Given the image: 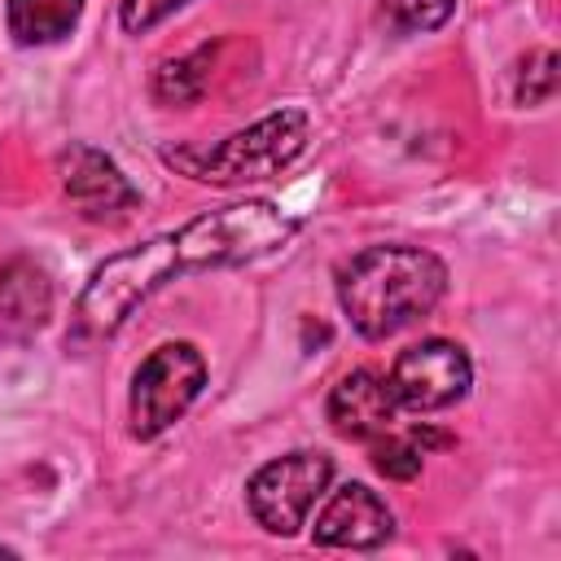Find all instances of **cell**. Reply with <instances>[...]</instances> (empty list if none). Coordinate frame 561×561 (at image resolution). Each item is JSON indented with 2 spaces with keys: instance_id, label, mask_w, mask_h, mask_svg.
<instances>
[{
  "instance_id": "ac0fdd59",
  "label": "cell",
  "mask_w": 561,
  "mask_h": 561,
  "mask_svg": "<svg viewBox=\"0 0 561 561\" xmlns=\"http://www.w3.org/2000/svg\"><path fill=\"white\" fill-rule=\"evenodd\" d=\"M0 557H13V548H4V543H0Z\"/></svg>"
},
{
  "instance_id": "277c9868",
  "label": "cell",
  "mask_w": 561,
  "mask_h": 561,
  "mask_svg": "<svg viewBox=\"0 0 561 561\" xmlns=\"http://www.w3.org/2000/svg\"><path fill=\"white\" fill-rule=\"evenodd\" d=\"M175 232H180L188 272H197V267H237V263L276 254L298 232V219L280 215V206L272 202H232L219 210H202Z\"/></svg>"
},
{
  "instance_id": "52a82bcc",
  "label": "cell",
  "mask_w": 561,
  "mask_h": 561,
  "mask_svg": "<svg viewBox=\"0 0 561 561\" xmlns=\"http://www.w3.org/2000/svg\"><path fill=\"white\" fill-rule=\"evenodd\" d=\"M386 381H390L399 408L438 412V408H451L456 399H465V390L473 381V364L456 342L425 337V342L399 351Z\"/></svg>"
},
{
  "instance_id": "9c48e42d",
  "label": "cell",
  "mask_w": 561,
  "mask_h": 561,
  "mask_svg": "<svg viewBox=\"0 0 561 561\" xmlns=\"http://www.w3.org/2000/svg\"><path fill=\"white\" fill-rule=\"evenodd\" d=\"M394 530V517L386 508V500L377 491H368L364 482H346L337 486L316 526H311V539L320 548H381Z\"/></svg>"
},
{
  "instance_id": "8fae6325",
  "label": "cell",
  "mask_w": 561,
  "mask_h": 561,
  "mask_svg": "<svg viewBox=\"0 0 561 561\" xmlns=\"http://www.w3.org/2000/svg\"><path fill=\"white\" fill-rule=\"evenodd\" d=\"M48 302H53L48 276L35 263L13 259L0 267V324H13L18 333L39 329L48 316Z\"/></svg>"
},
{
  "instance_id": "7a4b0ae2",
  "label": "cell",
  "mask_w": 561,
  "mask_h": 561,
  "mask_svg": "<svg viewBox=\"0 0 561 561\" xmlns=\"http://www.w3.org/2000/svg\"><path fill=\"white\" fill-rule=\"evenodd\" d=\"M307 145V114L302 110H276L259 123H250L245 131L224 136L219 145H167L162 162L215 184V188H237V184H254V180H272L280 175Z\"/></svg>"
},
{
  "instance_id": "6da1fadb",
  "label": "cell",
  "mask_w": 561,
  "mask_h": 561,
  "mask_svg": "<svg viewBox=\"0 0 561 561\" xmlns=\"http://www.w3.org/2000/svg\"><path fill=\"white\" fill-rule=\"evenodd\" d=\"M447 294V267L416 245H368L337 267V302L351 329L381 342L430 316Z\"/></svg>"
},
{
  "instance_id": "30bf717a",
  "label": "cell",
  "mask_w": 561,
  "mask_h": 561,
  "mask_svg": "<svg viewBox=\"0 0 561 561\" xmlns=\"http://www.w3.org/2000/svg\"><path fill=\"white\" fill-rule=\"evenodd\" d=\"M394 412H399L394 390L373 368L346 373L329 394V421L342 438H381V434H390Z\"/></svg>"
},
{
  "instance_id": "e0dca14e",
  "label": "cell",
  "mask_w": 561,
  "mask_h": 561,
  "mask_svg": "<svg viewBox=\"0 0 561 561\" xmlns=\"http://www.w3.org/2000/svg\"><path fill=\"white\" fill-rule=\"evenodd\" d=\"M184 4H188V0H123V4H118V22H123V31L140 35V31L158 26L162 18H171V13L184 9Z\"/></svg>"
},
{
  "instance_id": "8992f818",
  "label": "cell",
  "mask_w": 561,
  "mask_h": 561,
  "mask_svg": "<svg viewBox=\"0 0 561 561\" xmlns=\"http://www.w3.org/2000/svg\"><path fill=\"white\" fill-rule=\"evenodd\" d=\"M329 482L333 460L324 451H289L254 469V478L245 482V504L267 535H294L329 491Z\"/></svg>"
},
{
  "instance_id": "3957f363",
  "label": "cell",
  "mask_w": 561,
  "mask_h": 561,
  "mask_svg": "<svg viewBox=\"0 0 561 561\" xmlns=\"http://www.w3.org/2000/svg\"><path fill=\"white\" fill-rule=\"evenodd\" d=\"M175 272H188V259H184V245H180L175 232H162L145 245H131V250L105 259L79 294L75 329L88 333V337H110Z\"/></svg>"
},
{
  "instance_id": "5bb4252c",
  "label": "cell",
  "mask_w": 561,
  "mask_h": 561,
  "mask_svg": "<svg viewBox=\"0 0 561 561\" xmlns=\"http://www.w3.org/2000/svg\"><path fill=\"white\" fill-rule=\"evenodd\" d=\"M421 456L425 451L412 438H390V434L373 438V469L394 478V482H412L421 473Z\"/></svg>"
},
{
  "instance_id": "2e32d148",
  "label": "cell",
  "mask_w": 561,
  "mask_h": 561,
  "mask_svg": "<svg viewBox=\"0 0 561 561\" xmlns=\"http://www.w3.org/2000/svg\"><path fill=\"white\" fill-rule=\"evenodd\" d=\"M552 92H557V57H552V48H539V53H530V57L522 61L517 101L539 105V101H548Z\"/></svg>"
},
{
  "instance_id": "7c38bea8",
  "label": "cell",
  "mask_w": 561,
  "mask_h": 561,
  "mask_svg": "<svg viewBox=\"0 0 561 561\" xmlns=\"http://www.w3.org/2000/svg\"><path fill=\"white\" fill-rule=\"evenodd\" d=\"M79 13H83V0H9V9H4L9 35L26 48L66 39L75 31Z\"/></svg>"
},
{
  "instance_id": "9a60e30c",
  "label": "cell",
  "mask_w": 561,
  "mask_h": 561,
  "mask_svg": "<svg viewBox=\"0 0 561 561\" xmlns=\"http://www.w3.org/2000/svg\"><path fill=\"white\" fill-rule=\"evenodd\" d=\"M381 4L399 31H438L456 9V0H381Z\"/></svg>"
},
{
  "instance_id": "5b68a950",
  "label": "cell",
  "mask_w": 561,
  "mask_h": 561,
  "mask_svg": "<svg viewBox=\"0 0 561 561\" xmlns=\"http://www.w3.org/2000/svg\"><path fill=\"white\" fill-rule=\"evenodd\" d=\"M202 386H206V359L193 342H162L158 351H149V359L131 377V399H127L131 434L158 438L162 430H171L193 408Z\"/></svg>"
},
{
  "instance_id": "4fadbf2b",
  "label": "cell",
  "mask_w": 561,
  "mask_h": 561,
  "mask_svg": "<svg viewBox=\"0 0 561 561\" xmlns=\"http://www.w3.org/2000/svg\"><path fill=\"white\" fill-rule=\"evenodd\" d=\"M210 57H215V48L210 44H202V48H193L188 57H180V61H167L162 70H158V79H153V96L158 101H167V105H188V101H197L202 92H206V70H210Z\"/></svg>"
},
{
  "instance_id": "ba28073f",
  "label": "cell",
  "mask_w": 561,
  "mask_h": 561,
  "mask_svg": "<svg viewBox=\"0 0 561 561\" xmlns=\"http://www.w3.org/2000/svg\"><path fill=\"white\" fill-rule=\"evenodd\" d=\"M57 175H61V193L79 206L83 219H96V224H114L123 219L127 210H136L140 193L131 188V180L118 171V162L92 145H70L61 149L57 158Z\"/></svg>"
}]
</instances>
